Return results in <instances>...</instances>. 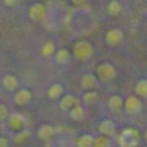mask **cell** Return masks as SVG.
Segmentation results:
<instances>
[{
    "label": "cell",
    "instance_id": "cell-1",
    "mask_svg": "<svg viewBox=\"0 0 147 147\" xmlns=\"http://www.w3.org/2000/svg\"><path fill=\"white\" fill-rule=\"evenodd\" d=\"M92 51H94V48L87 39H79V41L74 43L70 55H74V58L79 60V62H86L87 58L92 57Z\"/></svg>",
    "mask_w": 147,
    "mask_h": 147
},
{
    "label": "cell",
    "instance_id": "cell-2",
    "mask_svg": "<svg viewBox=\"0 0 147 147\" xmlns=\"http://www.w3.org/2000/svg\"><path fill=\"white\" fill-rule=\"evenodd\" d=\"M140 142V132L135 128H125L118 135V146L120 147H137Z\"/></svg>",
    "mask_w": 147,
    "mask_h": 147
},
{
    "label": "cell",
    "instance_id": "cell-3",
    "mask_svg": "<svg viewBox=\"0 0 147 147\" xmlns=\"http://www.w3.org/2000/svg\"><path fill=\"white\" fill-rule=\"evenodd\" d=\"M96 77H98V80H101V82H108V80H113L115 77H116V69H115V65H111V63H99L98 67H96Z\"/></svg>",
    "mask_w": 147,
    "mask_h": 147
},
{
    "label": "cell",
    "instance_id": "cell-4",
    "mask_svg": "<svg viewBox=\"0 0 147 147\" xmlns=\"http://www.w3.org/2000/svg\"><path fill=\"white\" fill-rule=\"evenodd\" d=\"M5 121H7L9 128L14 130V132H19V130L26 128V116L21 115V113H9Z\"/></svg>",
    "mask_w": 147,
    "mask_h": 147
},
{
    "label": "cell",
    "instance_id": "cell-5",
    "mask_svg": "<svg viewBox=\"0 0 147 147\" xmlns=\"http://www.w3.org/2000/svg\"><path fill=\"white\" fill-rule=\"evenodd\" d=\"M123 110L127 111L128 115H137L139 111L142 110V99L134 96H128L127 99H123Z\"/></svg>",
    "mask_w": 147,
    "mask_h": 147
},
{
    "label": "cell",
    "instance_id": "cell-6",
    "mask_svg": "<svg viewBox=\"0 0 147 147\" xmlns=\"http://www.w3.org/2000/svg\"><path fill=\"white\" fill-rule=\"evenodd\" d=\"M28 14H29V19H31V21H34V22H43L45 17H46V7H45V3H33V5L29 7Z\"/></svg>",
    "mask_w": 147,
    "mask_h": 147
},
{
    "label": "cell",
    "instance_id": "cell-7",
    "mask_svg": "<svg viewBox=\"0 0 147 147\" xmlns=\"http://www.w3.org/2000/svg\"><path fill=\"white\" fill-rule=\"evenodd\" d=\"M33 99V92L26 87H21V89H16L14 92V105L17 106H26L29 105V101Z\"/></svg>",
    "mask_w": 147,
    "mask_h": 147
},
{
    "label": "cell",
    "instance_id": "cell-8",
    "mask_svg": "<svg viewBox=\"0 0 147 147\" xmlns=\"http://www.w3.org/2000/svg\"><path fill=\"white\" fill-rule=\"evenodd\" d=\"M105 41H106V45L111 46V48H115V46L121 45V43H123V31H121L120 28H111L110 31L106 33Z\"/></svg>",
    "mask_w": 147,
    "mask_h": 147
},
{
    "label": "cell",
    "instance_id": "cell-9",
    "mask_svg": "<svg viewBox=\"0 0 147 147\" xmlns=\"http://www.w3.org/2000/svg\"><path fill=\"white\" fill-rule=\"evenodd\" d=\"M98 130H99V135H105V137H113L116 134V125L113 120H101L99 125H98Z\"/></svg>",
    "mask_w": 147,
    "mask_h": 147
},
{
    "label": "cell",
    "instance_id": "cell-10",
    "mask_svg": "<svg viewBox=\"0 0 147 147\" xmlns=\"http://www.w3.org/2000/svg\"><path fill=\"white\" fill-rule=\"evenodd\" d=\"M98 84H99V80H98V77L94 74H86L80 79V87L86 89V91H96Z\"/></svg>",
    "mask_w": 147,
    "mask_h": 147
},
{
    "label": "cell",
    "instance_id": "cell-11",
    "mask_svg": "<svg viewBox=\"0 0 147 147\" xmlns=\"http://www.w3.org/2000/svg\"><path fill=\"white\" fill-rule=\"evenodd\" d=\"M57 132H55V127H51V125H41L39 128H38V139L39 140H43V142H50L51 139H53V135H55Z\"/></svg>",
    "mask_w": 147,
    "mask_h": 147
},
{
    "label": "cell",
    "instance_id": "cell-12",
    "mask_svg": "<svg viewBox=\"0 0 147 147\" xmlns=\"http://www.w3.org/2000/svg\"><path fill=\"white\" fill-rule=\"evenodd\" d=\"M53 58H55V62H57L58 65H65V63L70 62L72 55H70V50H67V48H60V50H55Z\"/></svg>",
    "mask_w": 147,
    "mask_h": 147
},
{
    "label": "cell",
    "instance_id": "cell-13",
    "mask_svg": "<svg viewBox=\"0 0 147 147\" xmlns=\"http://www.w3.org/2000/svg\"><path fill=\"white\" fill-rule=\"evenodd\" d=\"M2 86H3L7 91H16V89H19V80H17L16 75L5 74V75L2 77Z\"/></svg>",
    "mask_w": 147,
    "mask_h": 147
},
{
    "label": "cell",
    "instance_id": "cell-14",
    "mask_svg": "<svg viewBox=\"0 0 147 147\" xmlns=\"http://www.w3.org/2000/svg\"><path fill=\"white\" fill-rule=\"evenodd\" d=\"M108 108H110V111H113V113H120V111L123 110V98L118 96V94L110 96V99H108Z\"/></svg>",
    "mask_w": 147,
    "mask_h": 147
},
{
    "label": "cell",
    "instance_id": "cell-15",
    "mask_svg": "<svg viewBox=\"0 0 147 147\" xmlns=\"http://www.w3.org/2000/svg\"><path fill=\"white\" fill-rule=\"evenodd\" d=\"M79 101L75 99V96L74 94H63L62 98H60V110L62 111H69L72 106H75Z\"/></svg>",
    "mask_w": 147,
    "mask_h": 147
},
{
    "label": "cell",
    "instance_id": "cell-16",
    "mask_svg": "<svg viewBox=\"0 0 147 147\" xmlns=\"http://www.w3.org/2000/svg\"><path fill=\"white\" fill-rule=\"evenodd\" d=\"M46 96H48L50 99H60V98L63 96V86H62V84H51V86L48 87Z\"/></svg>",
    "mask_w": 147,
    "mask_h": 147
},
{
    "label": "cell",
    "instance_id": "cell-17",
    "mask_svg": "<svg viewBox=\"0 0 147 147\" xmlns=\"http://www.w3.org/2000/svg\"><path fill=\"white\" fill-rule=\"evenodd\" d=\"M106 12H108L110 17H116V16H120V12H121V3H120L118 0H110L108 5H106Z\"/></svg>",
    "mask_w": 147,
    "mask_h": 147
},
{
    "label": "cell",
    "instance_id": "cell-18",
    "mask_svg": "<svg viewBox=\"0 0 147 147\" xmlns=\"http://www.w3.org/2000/svg\"><path fill=\"white\" fill-rule=\"evenodd\" d=\"M55 50H57L55 43H53L51 39H48V41H45V43H43V46H41V57H45V58H50V57H53Z\"/></svg>",
    "mask_w": 147,
    "mask_h": 147
},
{
    "label": "cell",
    "instance_id": "cell-19",
    "mask_svg": "<svg viewBox=\"0 0 147 147\" xmlns=\"http://www.w3.org/2000/svg\"><path fill=\"white\" fill-rule=\"evenodd\" d=\"M135 96L140 98V99H146L147 98V79H140L135 84Z\"/></svg>",
    "mask_w": 147,
    "mask_h": 147
},
{
    "label": "cell",
    "instance_id": "cell-20",
    "mask_svg": "<svg viewBox=\"0 0 147 147\" xmlns=\"http://www.w3.org/2000/svg\"><path fill=\"white\" fill-rule=\"evenodd\" d=\"M29 137H31V132H29L28 128H22V130L16 132V135H14V142H16L17 146H21V144L28 142V140H29Z\"/></svg>",
    "mask_w": 147,
    "mask_h": 147
},
{
    "label": "cell",
    "instance_id": "cell-21",
    "mask_svg": "<svg viewBox=\"0 0 147 147\" xmlns=\"http://www.w3.org/2000/svg\"><path fill=\"white\" fill-rule=\"evenodd\" d=\"M69 115H70V120L79 121V120H82V118H84V108L77 103L75 106H72V108L69 110Z\"/></svg>",
    "mask_w": 147,
    "mask_h": 147
},
{
    "label": "cell",
    "instance_id": "cell-22",
    "mask_svg": "<svg viewBox=\"0 0 147 147\" xmlns=\"http://www.w3.org/2000/svg\"><path fill=\"white\" fill-rule=\"evenodd\" d=\"M96 101H98V92H96V91H86V92H84V96H82V103H84V105H89V106H91V105H94Z\"/></svg>",
    "mask_w": 147,
    "mask_h": 147
},
{
    "label": "cell",
    "instance_id": "cell-23",
    "mask_svg": "<svg viewBox=\"0 0 147 147\" xmlns=\"http://www.w3.org/2000/svg\"><path fill=\"white\" fill-rule=\"evenodd\" d=\"M92 135H89V134H84V135H80L79 139H77V147H92Z\"/></svg>",
    "mask_w": 147,
    "mask_h": 147
},
{
    "label": "cell",
    "instance_id": "cell-24",
    "mask_svg": "<svg viewBox=\"0 0 147 147\" xmlns=\"http://www.w3.org/2000/svg\"><path fill=\"white\" fill-rule=\"evenodd\" d=\"M92 147H110V137L99 135L92 139Z\"/></svg>",
    "mask_w": 147,
    "mask_h": 147
},
{
    "label": "cell",
    "instance_id": "cell-25",
    "mask_svg": "<svg viewBox=\"0 0 147 147\" xmlns=\"http://www.w3.org/2000/svg\"><path fill=\"white\" fill-rule=\"evenodd\" d=\"M9 113H10V111H9V108H7L5 105H0V123H5Z\"/></svg>",
    "mask_w": 147,
    "mask_h": 147
},
{
    "label": "cell",
    "instance_id": "cell-26",
    "mask_svg": "<svg viewBox=\"0 0 147 147\" xmlns=\"http://www.w3.org/2000/svg\"><path fill=\"white\" fill-rule=\"evenodd\" d=\"M17 2H19V0H3V3H5L7 7H16Z\"/></svg>",
    "mask_w": 147,
    "mask_h": 147
},
{
    "label": "cell",
    "instance_id": "cell-27",
    "mask_svg": "<svg viewBox=\"0 0 147 147\" xmlns=\"http://www.w3.org/2000/svg\"><path fill=\"white\" fill-rule=\"evenodd\" d=\"M72 3L75 5V7H82V5L87 3V0H72Z\"/></svg>",
    "mask_w": 147,
    "mask_h": 147
},
{
    "label": "cell",
    "instance_id": "cell-28",
    "mask_svg": "<svg viewBox=\"0 0 147 147\" xmlns=\"http://www.w3.org/2000/svg\"><path fill=\"white\" fill-rule=\"evenodd\" d=\"M0 147H9V140L5 137H0Z\"/></svg>",
    "mask_w": 147,
    "mask_h": 147
},
{
    "label": "cell",
    "instance_id": "cell-29",
    "mask_svg": "<svg viewBox=\"0 0 147 147\" xmlns=\"http://www.w3.org/2000/svg\"><path fill=\"white\" fill-rule=\"evenodd\" d=\"M146 139H147V132H146Z\"/></svg>",
    "mask_w": 147,
    "mask_h": 147
}]
</instances>
